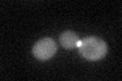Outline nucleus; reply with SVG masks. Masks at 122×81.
Listing matches in <instances>:
<instances>
[{"label":"nucleus","instance_id":"obj_2","mask_svg":"<svg viewBox=\"0 0 122 81\" xmlns=\"http://www.w3.org/2000/svg\"><path fill=\"white\" fill-rule=\"evenodd\" d=\"M33 55L37 59L45 61L49 60L57 52V45L55 41L51 38H44L36 42L32 49Z\"/></svg>","mask_w":122,"mask_h":81},{"label":"nucleus","instance_id":"obj_1","mask_svg":"<svg viewBox=\"0 0 122 81\" xmlns=\"http://www.w3.org/2000/svg\"><path fill=\"white\" fill-rule=\"evenodd\" d=\"M77 49L82 58L90 61H98L107 55L108 45L101 38L90 36L78 42Z\"/></svg>","mask_w":122,"mask_h":81},{"label":"nucleus","instance_id":"obj_3","mask_svg":"<svg viewBox=\"0 0 122 81\" xmlns=\"http://www.w3.org/2000/svg\"><path fill=\"white\" fill-rule=\"evenodd\" d=\"M60 45L66 50H72L77 47L79 38L77 33L72 30H65L59 36Z\"/></svg>","mask_w":122,"mask_h":81}]
</instances>
